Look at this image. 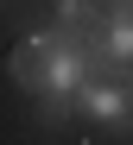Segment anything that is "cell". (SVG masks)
<instances>
[{
	"label": "cell",
	"mask_w": 133,
	"mask_h": 145,
	"mask_svg": "<svg viewBox=\"0 0 133 145\" xmlns=\"http://www.w3.org/2000/svg\"><path fill=\"white\" fill-rule=\"evenodd\" d=\"M101 51L114 69H133V0H114V13H101Z\"/></svg>",
	"instance_id": "cell-3"
},
{
	"label": "cell",
	"mask_w": 133,
	"mask_h": 145,
	"mask_svg": "<svg viewBox=\"0 0 133 145\" xmlns=\"http://www.w3.org/2000/svg\"><path fill=\"white\" fill-rule=\"evenodd\" d=\"M7 69L25 95H38V114L57 126V120L76 114V88L89 76H101V69H114V63L101 51V19H89V25H57V32L25 38L7 57Z\"/></svg>",
	"instance_id": "cell-1"
},
{
	"label": "cell",
	"mask_w": 133,
	"mask_h": 145,
	"mask_svg": "<svg viewBox=\"0 0 133 145\" xmlns=\"http://www.w3.org/2000/svg\"><path fill=\"white\" fill-rule=\"evenodd\" d=\"M76 114L127 133V126H133V88H127V82H101V76H89L83 88H76Z\"/></svg>",
	"instance_id": "cell-2"
},
{
	"label": "cell",
	"mask_w": 133,
	"mask_h": 145,
	"mask_svg": "<svg viewBox=\"0 0 133 145\" xmlns=\"http://www.w3.org/2000/svg\"><path fill=\"white\" fill-rule=\"evenodd\" d=\"M57 19L64 25H89V19H101V7L95 0H57Z\"/></svg>",
	"instance_id": "cell-4"
}]
</instances>
